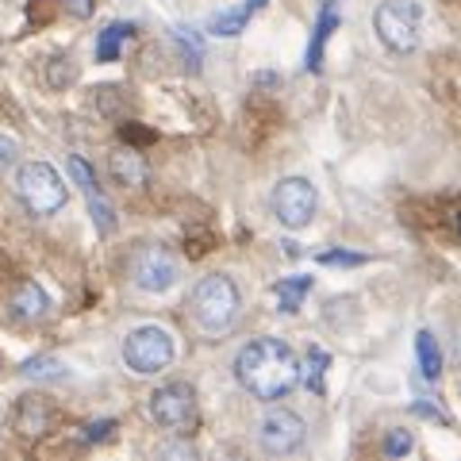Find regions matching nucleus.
<instances>
[{
  "mask_svg": "<svg viewBox=\"0 0 461 461\" xmlns=\"http://www.w3.org/2000/svg\"><path fill=\"white\" fill-rule=\"evenodd\" d=\"M235 377L254 400H281L300 384V357L281 339H254L235 357Z\"/></svg>",
  "mask_w": 461,
  "mask_h": 461,
  "instance_id": "1",
  "label": "nucleus"
},
{
  "mask_svg": "<svg viewBox=\"0 0 461 461\" xmlns=\"http://www.w3.org/2000/svg\"><path fill=\"white\" fill-rule=\"evenodd\" d=\"M189 308H193V320L200 327L212 330V335H220V330H227L239 315V288L230 277H223V273H212V277H204L193 288Z\"/></svg>",
  "mask_w": 461,
  "mask_h": 461,
  "instance_id": "2",
  "label": "nucleus"
},
{
  "mask_svg": "<svg viewBox=\"0 0 461 461\" xmlns=\"http://www.w3.org/2000/svg\"><path fill=\"white\" fill-rule=\"evenodd\" d=\"M16 196L32 215H54L66 204V181L50 162H23L16 173Z\"/></svg>",
  "mask_w": 461,
  "mask_h": 461,
  "instance_id": "3",
  "label": "nucleus"
},
{
  "mask_svg": "<svg viewBox=\"0 0 461 461\" xmlns=\"http://www.w3.org/2000/svg\"><path fill=\"white\" fill-rule=\"evenodd\" d=\"M420 23H423V12L415 0H384V5L373 12L377 39L393 54H411L420 47Z\"/></svg>",
  "mask_w": 461,
  "mask_h": 461,
  "instance_id": "4",
  "label": "nucleus"
},
{
  "mask_svg": "<svg viewBox=\"0 0 461 461\" xmlns=\"http://www.w3.org/2000/svg\"><path fill=\"white\" fill-rule=\"evenodd\" d=\"M123 362L131 366L135 373H142V377L169 369V362H173L169 330H162V327H139V330H131V335L123 339Z\"/></svg>",
  "mask_w": 461,
  "mask_h": 461,
  "instance_id": "5",
  "label": "nucleus"
},
{
  "mask_svg": "<svg viewBox=\"0 0 461 461\" xmlns=\"http://www.w3.org/2000/svg\"><path fill=\"white\" fill-rule=\"evenodd\" d=\"M150 420L158 427L173 430V435H185V430L196 423V393L181 381L154 388L150 393Z\"/></svg>",
  "mask_w": 461,
  "mask_h": 461,
  "instance_id": "6",
  "label": "nucleus"
},
{
  "mask_svg": "<svg viewBox=\"0 0 461 461\" xmlns=\"http://www.w3.org/2000/svg\"><path fill=\"white\" fill-rule=\"evenodd\" d=\"M315 204H320V196H315L312 181H304V177H285L277 189H273V215H277V223L288 230L308 227L315 215Z\"/></svg>",
  "mask_w": 461,
  "mask_h": 461,
  "instance_id": "7",
  "label": "nucleus"
},
{
  "mask_svg": "<svg viewBox=\"0 0 461 461\" xmlns=\"http://www.w3.org/2000/svg\"><path fill=\"white\" fill-rule=\"evenodd\" d=\"M131 281L142 288V293H166V288L177 281V262H173V254L162 250V247H139L131 254Z\"/></svg>",
  "mask_w": 461,
  "mask_h": 461,
  "instance_id": "8",
  "label": "nucleus"
},
{
  "mask_svg": "<svg viewBox=\"0 0 461 461\" xmlns=\"http://www.w3.org/2000/svg\"><path fill=\"white\" fill-rule=\"evenodd\" d=\"M304 430L308 427L296 411L269 408L262 415V423H258V442H262V450H269V454H293V450H300V442H304Z\"/></svg>",
  "mask_w": 461,
  "mask_h": 461,
  "instance_id": "9",
  "label": "nucleus"
},
{
  "mask_svg": "<svg viewBox=\"0 0 461 461\" xmlns=\"http://www.w3.org/2000/svg\"><path fill=\"white\" fill-rule=\"evenodd\" d=\"M69 173H74V177H77V185H81V193H85V200H89V212H93V223L100 227V230H104V235H108V230H112V204H108V200H104V193H100L96 189V177H93V169L89 166H85L81 162V158L74 154V158H69Z\"/></svg>",
  "mask_w": 461,
  "mask_h": 461,
  "instance_id": "10",
  "label": "nucleus"
},
{
  "mask_svg": "<svg viewBox=\"0 0 461 461\" xmlns=\"http://www.w3.org/2000/svg\"><path fill=\"white\" fill-rule=\"evenodd\" d=\"M108 169H112L115 181L127 185V189H139V185H147V162H142L139 150H115L108 158Z\"/></svg>",
  "mask_w": 461,
  "mask_h": 461,
  "instance_id": "11",
  "label": "nucleus"
},
{
  "mask_svg": "<svg viewBox=\"0 0 461 461\" xmlns=\"http://www.w3.org/2000/svg\"><path fill=\"white\" fill-rule=\"evenodd\" d=\"M12 308H16L20 320H42L47 315V296L35 281H20L16 285V296H12Z\"/></svg>",
  "mask_w": 461,
  "mask_h": 461,
  "instance_id": "12",
  "label": "nucleus"
},
{
  "mask_svg": "<svg viewBox=\"0 0 461 461\" xmlns=\"http://www.w3.org/2000/svg\"><path fill=\"white\" fill-rule=\"evenodd\" d=\"M42 427H47V403H42L39 396H27L20 400V411H16V430L20 435H42Z\"/></svg>",
  "mask_w": 461,
  "mask_h": 461,
  "instance_id": "13",
  "label": "nucleus"
},
{
  "mask_svg": "<svg viewBox=\"0 0 461 461\" xmlns=\"http://www.w3.org/2000/svg\"><path fill=\"white\" fill-rule=\"evenodd\" d=\"M258 8H266V0H250V5H242V8H235V12H223V16H215L208 27H212L215 35H239Z\"/></svg>",
  "mask_w": 461,
  "mask_h": 461,
  "instance_id": "14",
  "label": "nucleus"
},
{
  "mask_svg": "<svg viewBox=\"0 0 461 461\" xmlns=\"http://www.w3.org/2000/svg\"><path fill=\"white\" fill-rule=\"evenodd\" d=\"M308 288H312V277H288V281H277V285H273V296H277L281 312H296V308H300V300L308 296Z\"/></svg>",
  "mask_w": 461,
  "mask_h": 461,
  "instance_id": "15",
  "label": "nucleus"
},
{
  "mask_svg": "<svg viewBox=\"0 0 461 461\" xmlns=\"http://www.w3.org/2000/svg\"><path fill=\"white\" fill-rule=\"evenodd\" d=\"M415 354H420V369L435 381L442 373V354H438V342H435L430 330H420V335H415Z\"/></svg>",
  "mask_w": 461,
  "mask_h": 461,
  "instance_id": "16",
  "label": "nucleus"
},
{
  "mask_svg": "<svg viewBox=\"0 0 461 461\" xmlns=\"http://www.w3.org/2000/svg\"><path fill=\"white\" fill-rule=\"evenodd\" d=\"M123 39H131V23H108L104 32H100V39H96V58L100 62H115Z\"/></svg>",
  "mask_w": 461,
  "mask_h": 461,
  "instance_id": "17",
  "label": "nucleus"
},
{
  "mask_svg": "<svg viewBox=\"0 0 461 461\" xmlns=\"http://www.w3.org/2000/svg\"><path fill=\"white\" fill-rule=\"evenodd\" d=\"M327 366H330V357L323 350H308L304 366H300V381H304L312 393H323V373H327Z\"/></svg>",
  "mask_w": 461,
  "mask_h": 461,
  "instance_id": "18",
  "label": "nucleus"
},
{
  "mask_svg": "<svg viewBox=\"0 0 461 461\" xmlns=\"http://www.w3.org/2000/svg\"><path fill=\"white\" fill-rule=\"evenodd\" d=\"M330 27H335V8H327L323 20H320V27H315V47L308 50V66H312V69H320V47H323V39H327Z\"/></svg>",
  "mask_w": 461,
  "mask_h": 461,
  "instance_id": "19",
  "label": "nucleus"
},
{
  "mask_svg": "<svg viewBox=\"0 0 461 461\" xmlns=\"http://www.w3.org/2000/svg\"><path fill=\"white\" fill-rule=\"evenodd\" d=\"M384 454L388 457L411 454V435H408V430H388V435H384Z\"/></svg>",
  "mask_w": 461,
  "mask_h": 461,
  "instance_id": "20",
  "label": "nucleus"
},
{
  "mask_svg": "<svg viewBox=\"0 0 461 461\" xmlns=\"http://www.w3.org/2000/svg\"><path fill=\"white\" fill-rule=\"evenodd\" d=\"M23 373H27V377H58V373H62V366H58L54 357H39V362H27Z\"/></svg>",
  "mask_w": 461,
  "mask_h": 461,
  "instance_id": "21",
  "label": "nucleus"
},
{
  "mask_svg": "<svg viewBox=\"0 0 461 461\" xmlns=\"http://www.w3.org/2000/svg\"><path fill=\"white\" fill-rule=\"evenodd\" d=\"M320 262H323V266H330V262H335V266H357V262H362V254H342V250H327V254H320Z\"/></svg>",
  "mask_w": 461,
  "mask_h": 461,
  "instance_id": "22",
  "label": "nucleus"
},
{
  "mask_svg": "<svg viewBox=\"0 0 461 461\" xmlns=\"http://www.w3.org/2000/svg\"><path fill=\"white\" fill-rule=\"evenodd\" d=\"M115 423L112 420H100V423H93V427H85V438L89 442H96V438H108V430H112Z\"/></svg>",
  "mask_w": 461,
  "mask_h": 461,
  "instance_id": "23",
  "label": "nucleus"
},
{
  "mask_svg": "<svg viewBox=\"0 0 461 461\" xmlns=\"http://www.w3.org/2000/svg\"><path fill=\"white\" fill-rule=\"evenodd\" d=\"M66 8L74 12V16H89V12H93L89 0H66Z\"/></svg>",
  "mask_w": 461,
  "mask_h": 461,
  "instance_id": "24",
  "label": "nucleus"
},
{
  "mask_svg": "<svg viewBox=\"0 0 461 461\" xmlns=\"http://www.w3.org/2000/svg\"><path fill=\"white\" fill-rule=\"evenodd\" d=\"M12 147H16V142H5V139H0V166L12 162Z\"/></svg>",
  "mask_w": 461,
  "mask_h": 461,
  "instance_id": "25",
  "label": "nucleus"
},
{
  "mask_svg": "<svg viewBox=\"0 0 461 461\" xmlns=\"http://www.w3.org/2000/svg\"><path fill=\"white\" fill-rule=\"evenodd\" d=\"M415 415H427V420H442V415L430 408V403H415Z\"/></svg>",
  "mask_w": 461,
  "mask_h": 461,
  "instance_id": "26",
  "label": "nucleus"
},
{
  "mask_svg": "<svg viewBox=\"0 0 461 461\" xmlns=\"http://www.w3.org/2000/svg\"><path fill=\"white\" fill-rule=\"evenodd\" d=\"M457 227H461V215H457Z\"/></svg>",
  "mask_w": 461,
  "mask_h": 461,
  "instance_id": "27",
  "label": "nucleus"
}]
</instances>
